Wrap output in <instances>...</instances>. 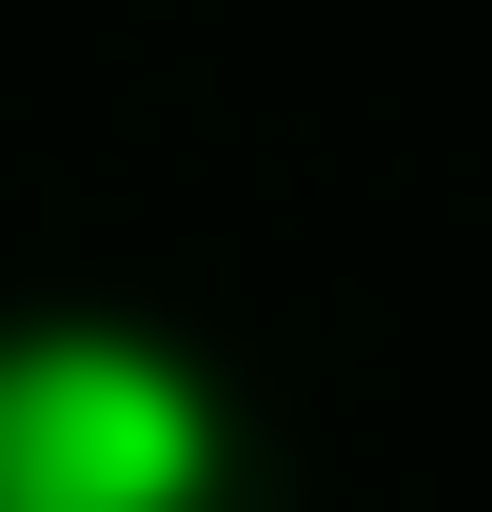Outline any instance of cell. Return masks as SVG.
<instances>
[{
  "label": "cell",
  "mask_w": 492,
  "mask_h": 512,
  "mask_svg": "<svg viewBox=\"0 0 492 512\" xmlns=\"http://www.w3.org/2000/svg\"><path fill=\"white\" fill-rule=\"evenodd\" d=\"M237 414L119 316H20L0 335V512H217Z\"/></svg>",
  "instance_id": "cell-1"
}]
</instances>
